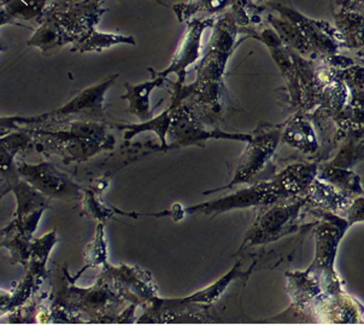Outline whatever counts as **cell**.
Here are the masks:
<instances>
[{"instance_id":"9","label":"cell","mask_w":364,"mask_h":325,"mask_svg":"<svg viewBox=\"0 0 364 325\" xmlns=\"http://www.w3.org/2000/svg\"><path fill=\"white\" fill-rule=\"evenodd\" d=\"M152 80L145 81L138 85L126 83L127 92L121 96V98L129 102L128 111L136 116L141 123L154 119V110L151 109L150 96L155 88H161L164 85L166 78L159 76H152Z\"/></svg>"},{"instance_id":"8","label":"cell","mask_w":364,"mask_h":325,"mask_svg":"<svg viewBox=\"0 0 364 325\" xmlns=\"http://www.w3.org/2000/svg\"><path fill=\"white\" fill-rule=\"evenodd\" d=\"M38 28L27 44L33 48H39L40 51L48 52L60 50L68 44H74L76 39L72 33L68 32L67 28L60 24L50 12L45 11L40 17Z\"/></svg>"},{"instance_id":"6","label":"cell","mask_w":364,"mask_h":325,"mask_svg":"<svg viewBox=\"0 0 364 325\" xmlns=\"http://www.w3.org/2000/svg\"><path fill=\"white\" fill-rule=\"evenodd\" d=\"M20 172L28 182H32L38 190L44 192L45 195L57 199L79 197V187H76L67 175L60 173L51 165H23L20 167Z\"/></svg>"},{"instance_id":"16","label":"cell","mask_w":364,"mask_h":325,"mask_svg":"<svg viewBox=\"0 0 364 325\" xmlns=\"http://www.w3.org/2000/svg\"><path fill=\"white\" fill-rule=\"evenodd\" d=\"M155 1H157L159 5H163V6H166V1L164 0H155Z\"/></svg>"},{"instance_id":"5","label":"cell","mask_w":364,"mask_h":325,"mask_svg":"<svg viewBox=\"0 0 364 325\" xmlns=\"http://www.w3.org/2000/svg\"><path fill=\"white\" fill-rule=\"evenodd\" d=\"M104 0H81L76 3H51L46 11L60 21L76 41L97 29V24L105 14ZM75 41V43H76Z\"/></svg>"},{"instance_id":"7","label":"cell","mask_w":364,"mask_h":325,"mask_svg":"<svg viewBox=\"0 0 364 325\" xmlns=\"http://www.w3.org/2000/svg\"><path fill=\"white\" fill-rule=\"evenodd\" d=\"M169 135L178 145H190L199 143L209 138H234L232 135L218 131H206L192 115V111L186 104L178 103L173 110Z\"/></svg>"},{"instance_id":"13","label":"cell","mask_w":364,"mask_h":325,"mask_svg":"<svg viewBox=\"0 0 364 325\" xmlns=\"http://www.w3.org/2000/svg\"><path fill=\"white\" fill-rule=\"evenodd\" d=\"M178 102L173 100L171 107L166 108L161 115L154 119L145 121V123H138V125H117L119 130L124 131V139L129 140L135 135L141 133V132L154 131L159 135V139L162 140L163 147H166V135L171 128V120H173V110Z\"/></svg>"},{"instance_id":"1","label":"cell","mask_w":364,"mask_h":325,"mask_svg":"<svg viewBox=\"0 0 364 325\" xmlns=\"http://www.w3.org/2000/svg\"><path fill=\"white\" fill-rule=\"evenodd\" d=\"M58 126L57 130L22 128L33 137H38L45 151H52L69 160L83 161L104 149H111L115 139L107 135L105 125L93 120H74ZM69 162V161H68Z\"/></svg>"},{"instance_id":"3","label":"cell","mask_w":364,"mask_h":325,"mask_svg":"<svg viewBox=\"0 0 364 325\" xmlns=\"http://www.w3.org/2000/svg\"><path fill=\"white\" fill-rule=\"evenodd\" d=\"M116 76H109L102 83H97L95 86L86 88L79 95L74 97L70 102L60 107L57 110L50 111L46 114L39 116H15L1 119V127L5 128H15L16 126H39L46 125L51 126L53 123L62 125V123L74 121V120H93V121H103L104 120V100L105 93L111 88V85L117 79Z\"/></svg>"},{"instance_id":"11","label":"cell","mask_w":364,"mask_h":325,"mask_svg":"<svg viewBox=\"0 0 364 325\" xmlns=\"http://www.w3.org/2000/svg\"><path fill=\"white\" fill-rule=\"evenodd\" d=\"M52 0H1V24L12 21H38Z\"/></svg>"},{"instance_id":"2","label":"cell","mask_w":364,"mask_h":325,"mask_svg":"<svg viewBox=\"0 0 364 325\" xmlns=\"http://www.w3.org/2000/svg\"><path fill=\"white\" fill-rule=\"evenodd\" d=\"M233 31L230 16L221 17L215 22L209 48L197 67V78L190 86H183L180 93L181 100L193 97L199 107L203 105L208 111L218 105L220 81L233 44Z\"/></svg>"},{"instance_id":"15","label":"cell","mask_w":364,"mask_h":325,"mask_svg":"<svg viewBox=\"0 0 364 325\" xmlns=\"http://www.w3.org/2000/svg\"><path fill=\"white\" fill-rule=\"evenodd\" d=\"M76 1H81V0H52V3H76Z\"/></svg>"},{"instance_id":"12","label":"cell","mask_w":364,"mask_h":325,"mask_svg":"<svg viewBox=\"0 0 364 325\" xmlns=\"http://www.w3.org/2000/svg\"><path fill=\"white\" fill-rule=\"evenodd\" d=\"M121 44L135 45L134 38L131 36L117 34V33L100 32L98 29H95L74 43L72 51L100 52L103 51L104 48H110L115 45Z\"/></svg>"},{"instance_id":"10","label":"cell","mask_w":364,"mask_h":325,"mask_svg":"<svg viewBox=\"0 0 364 325\" xmlns=\"http://www.w3.org/2000/svg\"><path fill=\"white\" fill-rule=\"evenodd\" d=\"M272 196V192L267 190L263 185H258L256 187H251L247 190H242L234 196L226 197V199L215 200L211 202L203 203L200 206L188 208V213L194 215H210V213H221L225 210H232L235 207L251 206L259 201H267V197Z\"/></svg>"},{"instance_id":"14","label":"cell","mask_w":364,"mask_h":325,"mask_svg":"<svg viewBox=\"0 0 364 325\" xmlns=\"http://www.w3.org/2000/svg\"><path fill=\"white\" fill-rule=\"evenodd\" d=\"M228 4L230 0H188L187 3L175 4L173 11L178 22L187 24L188 21L197 17L199 12H205L211 16L223 11Z\"/></svg>"},{"instance_id":"4","label":"cell","mask_w":364,"mask_h":325,"mask_svg":"<svg viewBox=\"0 0 364 325\" xmlns=\"http://www.w3.org/2000/svg\"><path fill=\"white\" fill-rule=\"evenodd\" d=\"M215 22L216 21L214 17H194L192 20L188 21L186 24V33H185L183 39L181 40V44L175 52L171 66L162 72H156L152 68H149L151 76H163L166 79L171 74H174L176 76L178 80L174 83L173 97H178L181 93L183 83L186 79L187 69L191 64H193L200 57L203 36L206 29L214 28Z\"/></svg>"}]
</instances>
